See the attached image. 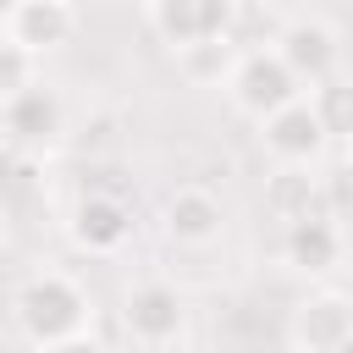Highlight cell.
I'll return each instance as SVG.
<instances>
[{
    "mask_svg": "<svg viewBox=\"0 0 353 353\" xmlns=\"http://www.w3.org/2000/svg\"><path fill=\"white\" fill-rule=\"evenodd\" d=\"M66 232H72V243H77L83 254H116V248L132 237V210H127L121 199H110V193H88V199L72 210Z\"/></svg>",
    "mask_w": 353,
    "mask_h": 353,
    "instance_id": "obj_11",
    "label": "cell"
},
{
    "mask_svg": "<svg viewBox=\"0 0 353 353\" xmlns=\"http://www.w3.org/2000/svg\"><path fill=\"white\" fill-rule=\"evenodd\" d=\"M265 210H270L276 221L309 215V210H314V176H309L303 165H281V171L265 182Z\"/></svg>",
    "mask_w": 353,
    "mask_h": 353,
    "instance_id": "obj_13",
    "label": "cell"
},
{
    "mask_svg": "<svg viewBox=\"0 0 353 353\" xmlns=\"http://www.w3.org/2000/svg\"><path fill=\"white\" fill-rule=\"evenodd\" d=\"M270 50H276V61L298 77V88H314V83L336 77V66H342L336 28H331V22H309V17H303V22H287Z\"/></svg>",
    "mask_w": 353,
    "mask_h": 353,
    "instance_id": "obj_7",
    "label": "cell"
},
{
    "mask_svg": "<svg viewBox=\"0 0 353 353\" xmlns=\"http://www.w3.org/2000/svg\"><path fill=\"white\" fill-rule=\"evenodd\" d=\"M182 320H188V303H182V292H176L171 281H138V287H127V298H121V325H127V336L143 342V347L176 342V336H182Z\"/></svg>",
    "mask_w": 353,
    "mask_h": 353,
    "instance_id": "obj_6",
    "label": "cell"
},
{
    "mask_svg": "<svg viewBox=\"0 0 353 353\" xmlns=\"http://www.w3.org/2000/svg\"><path fill=\"white\" fill-rule=\"evenodd\" d=\"M281 254H287L292 270H303V276H325V270L342 265V226H336L331 215L309 210V215L287 221V232H281Z\"/></svg>",
    "mask_w": 353,
    "mask_h": 353,
    "instance_id": "obj_10",
    "label": "cell"
},
{
    "mask_svg": "<svg viewBox=\"0 0 353 353\" xmlns=\"http://www.w3.org/2000/svg\"><path fill=\"white\" fill-rule=\"evenodd\" d=\"M287 336H292L298 353H353V303H347V292H336V287L309 292L292 309Z\"/></svg>",
    "mask_w": 353,
    "mask_h": 353,
    "instance_id": "obj_3",
    "label": "cell"
},
{
    "mask_svg": "<svg viewBox=\"0 0 353 353\" xmlns=\"http://www.w3.org/2000/svg\"><path fill=\"white\" fill-rule=\"evenodd\" d=\"M149 22L171 50H193L232 33L237 0H149Z\"/></svg>",
    "mask_w": 353,
    "mask_h": 353,
    "instance_id": "obj_4",
    "label": "cell"
},
{
    "mask_svg": "<svg viewBox=\"0 0 353 353\" xmlns=\"http://www.w3.org/2000/svg\"><path fill=\"white\" fill-rule=\"evenodd\" d=\"M259 143H265V154H270L276 165H303V171H309V165L325 154L331 132H325V121L314 116V105L298 94L292 105H281L276 116L259 121Z\"/></svg>",
    "mask_w": 353,
    "mask_h": 353,
    "instance_id": "obj_5",
    "label": "cell"
},
{
    "mask_svg": "<svg viewBox=\"0 0 353 353\" xmlns=\"http://www.w3.org/2000/svg\"><path fill=\"white\" fill-rule=\"evenodd\" d=\"M226 94H232V105H237L248 121H265V116H276L281 105H292L303 88H298V77L276 61V50H248V55L232 61Z\"/></svg>",
    "mask_w": 353,
    "mask_h": 353,
    "instance_id": "obj_2",
    "label": "cell"
},
{
    "mask_svg": "<svg viewBox=\"0 0 353 353\" xmlns=\"http://www.w3.org/2000/svg\"><path fill=\"white\" fill-rule=\"evenodd\" d=\"M0 44H6V22H0Z\"/></svg>",
    "mask_w": 353,
    "mask_h": 353,
    "instance_id": "obj_18",
    "label": "cell"
},
{
    "mask_svg": "<svg viewBox=\"0 0 353 353\" xmlns=\"http://www.w3.org/2000/svg\"><path fill=\"white\" fill-rule=\"evenodd\" d=\"M182 55V72L193 77V83H226V72H232V44L226 39H215V44H193V50H176Z\"/></svg>",
    "mask_w": 353,
    "mask_h": 353,
    "instance_id": "obj_14",
    "label": "cell"
},
{
    "mask_svg": "<svg viewBox=\"0 0 353 353\" xmlns=\"http://www.w3.org/2000/svg\"><path fill=\"white\" fill-rule=\"evenodd\" d=\"M11 6H17V0H0V22H6V17H11Z\"/></svg>",
    "mask_w": 353,
    "mask_h": 353,
    "instance_id": "obj_17",
    "label": "cell"
},
{
    "mask_svg": "<svg viewBox=\"0 0 353 353\" xmlns=\"http://www.w3.org/2000/svg\"><path fill=\"white\" fill-rule=\"evenodd\" d=\"M88 292L72 281V276H28L11 298V314H17V331L33 342V347H55L66 336H83L88 331Z\"/></svg>",
    "mask_w": 353,
    "mask_h": 353,
    "instance_id": "obj_1",
    "label": "cell"
},
{
    "mask_svg": "<svg viewBox=\"0 0 353 353\" xmlns=\"http://www.w3.org/2000/svg\"><path fill=\"white\" fill-rule=\"evenodd\" d=\"M221 226H226V210H221L215 193H204V188H176V193H171V204H165V232H171L176 243L204 248V243L221 237Z\"/></svg>",
    "mask_w": 353,
    "mask_h": 353,
    "instance_id": "obj_12",
    "label": "cell"
},
{
    "mask_svg": "<svg viewBox=\"0 0 353 353\" xmlns=\"http://www.w3.org/2000/svg\"><path fill=\"white\" fill-rule=\"evenodd\" d=\"M44 353H105V347L83 331V336H66V342H55V347H44Z\"/></svg>",
    "mask_w": 353,
    "mask_h": 353,
    "instance_id": "obj_16",
    "label": "cell"
},
{
    "mask_svg": "<svg viewBox=\"0 0 353 353\" xmlns=\"http://www.w3.org/2000/svg\"><path fill=\"white\" fill-rule=\"evenodd\" d=\"M72 33H77V17H72L66 0H17L11 17H6V39L17 50H28L33 61L44 50H61Z\"/></svg>",
    "mask_w": 353,
    "mask_h": 353,
    "instance_id": "obj_9",
    "label": "cell"
},
{
    "mask_svg": "<svg viewBox=\"0 0 353 353\" xmlns=\"http://www.w3.org/2000/svg\"><path fill=\"white\" fill-rule=\"evenodd\" d=\"M28 83H33V55L6 39V44H0V105H6L17 88H28Z\"/></svg>",
    "mask_w": 353,
    "mask_h": 353,
    "instance_id": "obj_15",
    "label": "cell"
},
{
    "mask_svg": "<svg viewBox=\"0 0 353 353\" xmlns=\"http://www.w3.org/2000/svg\"><path fill=\"white\" fill-rule=\"evenodd\" d=\"M0 127H6L11 143H22V149H44V143L61 138V127H66V105H61V94H55L50 83L33 77L28 88H17V94L0 105Z\"/></svg>",
    "mask_w": 353,
    "mask_h": 353,
    "instance_id": "obj_8",
    "label": "cell"
}]
</instances>
